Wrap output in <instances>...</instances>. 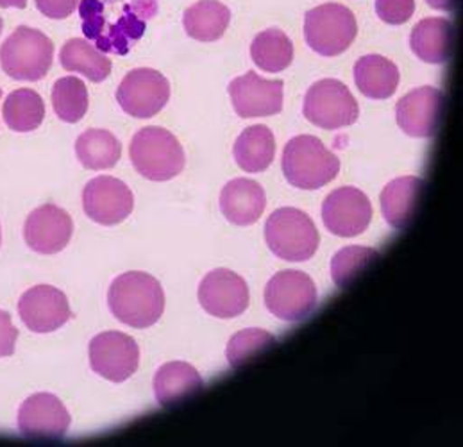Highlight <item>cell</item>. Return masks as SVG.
<instances>
[{
	"instance_id": "obj_1",
	"label": "cell",
	"mask_w": 463,
	"mask_h": 447,
	"mask_svg": "<svg viewBox=\"0 0 463 447\" xmlns=\"http://www.w3.org/2000/svg\"><path fill=\"white\" fill-rule=\"evenodd\" d=\"M82 33L104 54L126 56L146 34L159 0H80Z\"/></svg>"
},
{
	"instance_id": "obj_2",
	"label": "cell",
	"mask_w": 463,
	"mask_h": 447,
	"mask_svg": "<svg viewBox=\"0 0 463 447\" xmlns=\"http://www.w3.org/2000/svg\"><path fill=\"white\" fill-rule=\"evenodd\" d=\"M108 306L122 324L146 329L161 319L165 292L161 283L147 272H124L115 278L108 290Z\"/></svg>"
},
{
	"instance_id": "obj_3",
	"label": "cell",
	"mask_w": 463,
	"mask_h": 447,
	"mask_svg": "<svg viewBox=\"0 0 463 447\" xmlns=\"http://www.w3.org/2000/svg\"><path fill=\"white\" fill-rule=\"evenodd\" d=\"M281 166L292 186L301 190H318L338 176L340 159L318 138L301 135L285 146Z\"/></svg>"
},
{
	"instance_id": "obj_4",
	"label": "cell",
	"mask_w": 463,
	"mask_h": 447,
	"mask_svg": "<svg viewBox=\"0 0 463 447\" xmlns=\"http://www.w3.org/2000/svg\"><path fill=\"white\" fill-rule=\"evenodd\" d=\"M54 62V43L38 29L20 25L0 47V67L14 81H42Z\"/></svg>"
},
{
	"instance_id": "obj_5",
	"label": "cell",
	"mask_w": 463,
	"mask_h": 447,
	"mask_svg": "<svg viewBox=\"0 0 463 447\" xmlns=\"http://www.w3.org/2000/svg\"><path fill=\"white\" fill-rule=\"evenodd\" d=\"M129 157L140 176L156 183L177 177L186 163L179 140L170 131L156 126L144 128L133 137Z\"/></svg>"
},
{
	"instance_id": "obj_6",
	"label": "cell",
	"mask_w": 463,
	"mask_h": 447,
	"mask_svg": "<svg viewBox=\"0 0 463 447\" xmlns=\"http://www.w3.org/2000/svg\"><path fill=\"white\" fill-rule=\"evenodd\" d=\"M269 249L281 260L301 263L315 256L320 236L317 225L298 208H279L265 224Z\"/></svg>"
},
{
	"instance_id": "obj_7",
	"label": "cell",
	"mask_w": 463,
	"mask_h": 447,
	"mask_svg": "<svg viewBox=\"0 0 463 447\" xmlns=\"http://www.w3.org/2000/svg\"><path fill=\"white\" fill-rule=\"evenodd\" d=\"M358 34L354 13L342 4H322L305 16V38L309 49L324 58L344 54Z\"/></svg>"
},
{
	"instance_id": "obj_8",
	"label": "cell",
	"mask_w": 463,
	"mask_h": 447,
	"mask_svg": "<svg viewBox=\"0 0 463 447\" xmlns=\"http://www.w3.org/2000/svg\"><path fill=\"white\" fill-rule=\"evenodd\" d=\"M303 113L313 126L335 131L353 126L360 117V106L342 81L320 79L309 86Z\"/></svg>"
},
{
	"instance_id": "obj_9",
	"label": "cell",
	"mask_w": 463,
	"mask_h": 447,
	"mask_svg": "<svg viewBox=\"0 0 463 447\" xmlns=\"http://www.w3.org/2000/svg\"><path fill=\"white\" fill-rule=\"evenodd\" d=\"M267 309L285 322L305 320L317 306V287L307 272L281 271L265 287Z\"/></svg>"
},
{
	"instance_id": "obj_10",
	"label": "cell",
	"mask_w": 463,
	"mask_h": 447,
	"mask_svg": "<svg viewBox=\"0 0 463 447\" xmlns=\"http://www.w3.org/2000/svg\"><path fill=\"white\" fill-rule=\"evenodd\" d=\"M140 366L137 340L120 331H104L90 342V367L111 383H124Z\"/></svg>"
},
{
	"instance_id": "obj_11",
	"label": "cell",
	"mask_w": 463,
	"mask_h": 447,
	"mask_svg": "<svg viewBox=\"0 0 463 447\" xmlns=\"http://www.w3.org/2000/svg\"><path fill=\"white\" fill-rule=\"evenodd\" d=\"M82 210L95 224L117 225L133 214L135 195L124 181L111 176H99L82 188Z\"/></svg>"
},
{
	"instance_id": "obj_12",
	"label": "cell",
	"mask_w": 463,
	"mask_h": 447,
	"mask_svg": "<svg viewBox=\"0 0 463 447\" xmlns=\"http://www.w3.org/2000/svg\"><path fill=\"white\" fill-rule=\"evenodd\" d=\"M170 100V82L155 69H135L117 90L118 106L135 119H151Z\"/></svg>"
},
{
	"instance_id": "obj_13",
	"label": "cell",
	"mask_w": 463,
	"mask_h": 447,
	"mask_svg": "<svg viewBox=\"0 0 463 447\" xmlns=\"http://www.w3.org/2000/svg\"><path fill=\"white\" fill-rule=\"evenodd\" d=\"M373 215L369 197L354 186L333 190L322 204V223L326 229L342 238H353L365 233Z\"/></svg>"
},
{
	"instance_id": "obj_14",
	"label": "cell",
	"mask_w": 463,
	"mask_h": 447,
	"mask_svg": "<svg viewBox=\"0 0 463 447\" xmlns=\"http://www.w3.org/2000/svg\"><path fill=\"white\" fill-rule=\"evenodd\" d=\"M72 417L61 399L49 392L27 397L18 410V430L27 439H63Z\"/></svg>"
},
{
	"instance_id": "obj_15",
	"label": "cell",
	"mask_w": 463,
	"mask_h": 447,
	"mask_svg": "<svg viewBox=\"0 0 463 447\" xmlns=\"http://www.w3.org/2000/svg\"><path fill=\"white\" fill-rule=\"evenodd\" d=\"M444 113V93L435 86L408 91L395 104V119L404 135L411 138H433Z\"/></svg>"
},
{
	"instance_id": "obj_16",
	"label": "cell",
	"mask_w": 463,
	"mask_h": 447,
	"mask_svg": "<svg viewBox=\"0 0 463 447\" xmlns=\"http://www.w3.org/2000/svg\"><path fill=\"white\" fill-rule=\"evenodd\" d=\"M285 82L269 81L256 72H247L232 79L230 84L232 108L241 119L272 117L283 109Z\"/></svg>"
},
{
	"instance_id": "obj_17",
	"label": "cell",
	"mask_w": 463,
	"mask_h": 447,
	"mask_svg": "<svg viewBox=\"0 0 463 447\" xmlns=\"http://www.w3.org/2000/svg\"><path fill=\"white\" fill-rule=\"evenodd\" d=\"M18 315L33 333H52L72 319L67 296L51 285H38L18 300Z\"/></svg>"
},
{
	"instance_id": "obj_18",
	"label": "cell",
	"mask_w": 463,
	"mask_h": 447,
	"mask_svg": "<svg viewBox=\"0 0 463 447\" xmlns=\"http://www.w3.org/2000/svg\"><path fill=\"white\" fill-rule=\"evenodd\" d=\"M203 309L217 319H232L249 308V287L241 276L230 269L208 272L197 290Z\"/></svg>"
},
{
	"instance_id": "obj_19",
	"label": "cell",
	"mask_w": 463,
	"mask_h": 447,
	"mask_svg": "<svg viewBox=\"0 0 463 447\" xmlns=\"http://www.w3.org/2000/svg\"><path fill=\"white\" fill-rule=\"evenodd\" d=\"M72 217L56 204H43L29 214L24 224V238L38 254H58L72 240Z\"/></svg>"
},
{
	"instance_id": "obj_20",
	"label": "cell",
	"mask_w": 463,
	"mask_h": 447,
	"mask_svg": "<svg viewBox=\"0 0 463 447\" xmlns=\"http://www.w3.org/2000/svg\"><path fill=\"white\" fill-rule=\"evenodd\" d=\"M265 190L252 179L236 177L221 192V212L234 225L258 223L265 212Z\"/></svg>"
},
{
	"instance_id": "obj_21",
	"label": "cell",
	"mask_w": 463,
	"mask_h": 447,
	"mask_svg": "<svg viewBox=\"0 0 463 447\" xmlns=\"http://www.w3.org/2000/svg\"><path fill=\"white\" fill-rule=\"evenodd\" d=\"M413 54L431 65L449 62L455 47V29L451 20L444 16H431L420 20L410 36Z\"/></svg>"
},
{
	"instance_id": "obj_22",
	"label": "cell",
	"mask_w": 463,
	"mask_h": 447,
	"mask_svg": "<svg viewBox=\"0 0 463 447\" xmlns=\"http://www.w3.org/2000/svg\"><path fill=\"white\" fill-rule=\"evenodd\" d=\"M422 192L424 181L417 176L390 181L382 192V212L386 224L393 229H404L417 214Z\"/></svg>"
},
{
	"instance_id": "obj_23",
	"label": "cell",
	"mask_w": 463,
	"mask_h": 447,
	"mask_svg": "<svg viewBox=\"0 0 463 447\" xmlns=\"http://www.w3.org/2000/svg\"><path fill=\"white\" fill-rule=\"evenodd\" d=\"M156 401L161 406H174L203 390L199 371L186 362H168L155 374Z\"/></svg>"
},
{
	"instance_id": "obj_24",
	"label": "cell",
	"mask_w": 463,
	"mask_h": 447,
	"mask_svg": "<svg viewBox=\"0 0 463 447\" xmlns=\"http://www.w3.org/2000/svg\"><path fill=\"white\" fill-rule=\"evenodd\" d=\"M232 22V11L219 0H199L183 14V25L190 38L210 43L224 36Z\"/></svg>"
},
{
	"instance_id": "obj_25",
	"label": "cell",
	"mask_w": 463,
	"mask_h": 447,
	"mask_svg": "<svg viewBox=\"0 0 463 447\" xmlns=\"http://www.w3.org/2000/svg\"><path fill=\"white\" fill-rule=\"evenodd\" d=\"M232 156L243 172H265L276 157L274 133L267 126H250L243 129L232 146Z\"/></svg>"
},
{
	"instance_id": "obj_26",
	"label": "cell",
	"mask_w": 463,
	"mask_h": 447,
	"mask_svg": "<svg viewBox=\"0 0 463 447\" xmlns=\"http://www.w3.org/2000/svg\"><path fill=\"white\" fill-rule=\"evenodd\" d=\"M399 79L397 65L380 54L364 56L354 65V82L358 90L373 100L390 99L399 86Z\"/></svg>"
},
{
	"instance_id": "obj_27",
	"label": "cell",
	"mask_w": 463,
	"mask_h": 447,
	"mask_svg": "<svg viewBox=\"0 0 463 447\" xmlns=\"http://www.w3.org/2000/svg\"><path fill=\"white\" fill-rule=\"evenodd\" d=\"M60 63L67 72H78L91 82H102L111 74V60L86 38L69 40L60 52Z\"/></svg>"
},
{
	"instance_id": "obj_28",
	"label": "cell",
	"mask_w": 463,
	"mask_h": 447,
	"mask_svg": "<svg viewBox=\"0 0 463 447\" xmlns=\"http://www.w3.org/2000/svg\"><path fill=\"white\" fill-rule=\"evenodd\" d=\"M5 126L14 133H31L43 124L45 102L31 88H20L7 95L2 106Z\"/></svg>"
},
{
	"instance_id": "obj_29",
	"label": "cell",
	"mask_w": 463,
	"mask_h": 447,
	"mask_svg": "<svg viewBox=\"0 0 463 447\" xmlns=\"http://www.w3.org/2000/svg\"><path fill=\"white\" fill-rule=\"evenodd\" d=\"M250 58L263 72H283L294 62V43L281 29H267L252 40Z\"/></svg>"
},
{
	"instance_id": "obj_30",
	"label": "cell",
	"mask_w": 463,
	"mask_h": 447,
	"mask_svg": "<svg viewBox=\"0 0 463 447\" xmlns=\"http://www.w3.org/2000/svg\"><path fill=\"white\" fill-rule=\"evenodd\" d=\"M76 156L88 170H108L118 163L122 144L106 129H88L76 140Z\"/></svg>"
},
{
	"instance_id": "obj_31",
	"label": "cell",
	"mask_w": 463,
	"mask_h": 447,
	"mask_svg": "<svg viewBox=\"0 0 463 447\" xmlns=\"http://www.w3.org/2000/svg\"><path fill=\"white\" fill-rule=\"evenodd\" d=\"M51 99L54 113L67 124H78L79 120H82L90 106L86 84L76 75L58 79L52 86Z\"/></svg>"
},
{
	"instance_id": "obj_32",
	"label": "cell",
	"mask_w": 463,
	"mask_h": 447,
	"mask_svg": "<svg viewBox=\"0 0 463 447\" xmlns=\"http://www.w3.org/2000/svg\"><path fill=\"white\" fill-rule=\"evenodd\" d=\"M378 251L362 245H349L340 249L331 260V278L340 289L351 285L373 262L378 260Z\"/></svg>"
},
{
	"instance_id": "obj_33",
	"label": "cell",
	"mask_w": 463,
	"mask_h": 447,
	"mask_svg": "<svg viewBox=\"0 0 463 447\" xmlns=\"http://www.w3.org/2000/svg\"><path fill=\"white\" fill-rule=\"evenodd\" d=\"M274 342L276 338L270 333L258 328L238 331L236 335H232L226 347V358L232 369H238L254 360L256 357H260L261 353H265L267 349H270Z\"/></svg>"
},
{
	"instance_id": "obj_34",
	"label": "cell",
	"mask_w": 463,
	"mask_h": 447,
	"mask_svg": "<svg viewBox=\"0 0 463 447\" xmlns=\"http://www.w3.org/2000/svg\"><path fill=\"white\" fill-rule=\"evenodd\" d=\"M415 13V0H376V14L388 25H402Z\"/></svg>"
},
{
	"instance_id": "obj_35",
	"label": "cell",
	"mask_w": 463,
	"mask_h": 447,
	"mask_svg": "<svg viewBox=\"0 0 463 447\" xmlns=\"http://www.w3.org/2000/svg\"><path fill=\"white\" fill-rule=\"evenodd\" d=\"M42 14L52 20H65L78 9L80 0H34Z\"/></svg>"
},
{
	"instance_id": "obj_36",
	"label": "cell",
	"mask_w": 463,
	"mask_h": 447,
	"mask_svg": "<svg viewBox=\"0 0 463 447\" xmlns=\"http://www.w3.org/2000/svg\"><path fill=\"white\" fill-rule=\"evenodd\" d=\"M18 340V329L13 326L11 315L5 309H0V358L14 355Z\"/></svg>"
},
{
	"instance_id": "obj_37",
	"label": "cell",
	"mask_w": 463,
	"mask_h": 447,
	"mask_svg": "<svg viewBox=\"0 0 463 447\" xmlns=\"http://www.w3.org/2000/svg\"><path fill=\"white\" fill-rule=\"evenodd\" d=\"M426 2L430 7H433L437 11H446V13L453 11L458 4V0H426Z\"/></svg>"
},
{
	"instance_id": "obj_38",
	"label": "cell",
	"mask_w": 463,
	"mask_h": 447,
	"mask_svg": "<svg viewBox=\"0 0 463 447\" xmlns=\"http://www.w3.org/2000/svg\"><path fill=\"white\" fill-rule=\"evenodd\" d=\"M27 5V0H0V7L7 9V7H16V9H24Z\"/></svg>"
},
{
	"instance_id": "obj_39",
	"label": "cell",
	"mask_w": 463,
	"mask_h": 447,
	"mask_svg": "<svg viewBox=\"0 0 463 447\" xmlns=\"http://www.w3.org/2000/svg\"><path fill=\"white\" fill-rule=\"evenodd\" d=\"M2 29H4V20H2V16H0V34H2Z\"/></svg>"
},
{
	"instance_id": "obj_40",
	"label": "cell",
	"mask_w": 463,
	"mask_h": 447,
	"mask_svg": "<svg viewBox=\"0 0 463 447\" xmlns=\"http://www.w3.org/2000/svg\"><path fill=\"white\" fill-rule=\"evenodd\" d=\"M0 243H2V227H0Z\"/></svg>"
},
{
	"instance_id": "obj_41",
	"label": "cell",
	"mask_w": 463,
	"mask_h": 447,
	"mask_svg": "<svg viewBox=\"0 0 463 447\" xmlns=\"http://www.w3.org/2000/svg\"><path fill=\"white\" fill-rule=\"evenodd\" d=\"M0 99H2V90H0Z\"/></svg>"
}]
</instances>
